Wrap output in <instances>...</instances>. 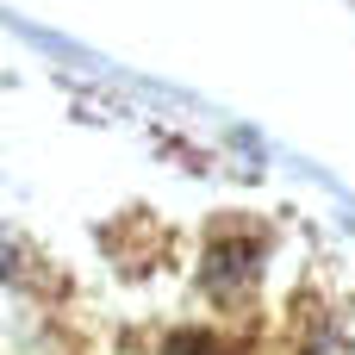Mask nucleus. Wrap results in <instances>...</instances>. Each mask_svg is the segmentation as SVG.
<instances>
[{
	"label": "nucleus",
	"mask_w": 355,
	"mask_h": 355,
	"mask_svg": "<svg viewBox=\"0 0 355 355\" xmlns=\"http://www.w3.org/2000/svg\"><path fill=\"white\" fill-rule=\"evenodd\" d=\"M12 275V243H6V231H0V281Z\"/></svg>",
	"instance_id": "2"
},
{
	"label": "nucleus",
	"mask_w": 355,
	"mask_h": 355,
	"mask_svg": "<svg viewBox=\"0 0 355 355\" xmlns=\"http://www.w3.org/2000/svg\"><path fill=\"white\" fill-rule=\"evenodd\" d=\"M162 355H231V343L212 337V331H175V337L162 343Z\"/></svg>",
	"instance_id": "1"
}]
</instances>
